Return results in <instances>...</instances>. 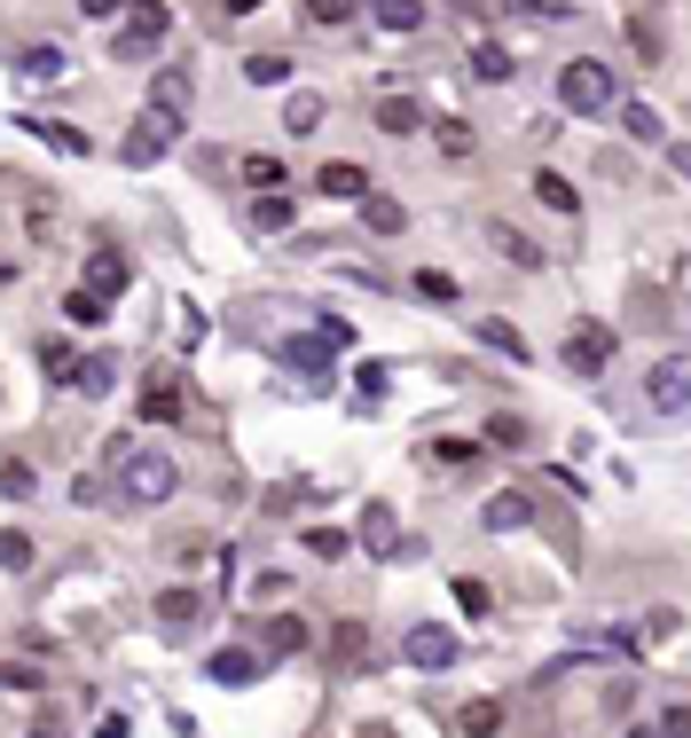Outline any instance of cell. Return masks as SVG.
Returning <instances> with one entry per match:
<instances>
[{"label":"cell","instance_id":"1","mask_svg":"<svg viewBox=\"0 0 691 738\" xmlns=\"http://www.w3.org/2000/svg\"><path fill=\"white\" fill-rule=\"evenodd\" d=\"M173 488H182L173 455H157V448H126V455H118V495H126V503L157 511V503H173Z\"/></svg>","mask_w":691,"mask_h":738},{"label":"cell","instance_id":"2","mask_svg":"<svg viewBox=\"0 0 691 738\" xmlns=\"http://www.w3.org/2000/svg\"><path fill=\"white\" fill-rule=\"evenodd\" d=\"M558 103L574 111V119H605L621 103V86H613V71H605L597 55H574L566 71H558Z\"/></svg>","mask_w":691,"mask_h":738},{"label":"cell","instance_id":"3","mask_svg":"<svg viewBox=\"0 0 691 738\" xmlns=\"http://www.w3.org/2000/svg\"><path fill=\"white\" fill-rule=\"evenodd\" d=\"M165 32H173V9H165V0H134L126 24H118V55H157Z\"/></svg>","mask_w":691,"mask_h":738},{"label":"cell","instance_id":"4","mask_svg":"<svg viewBox=\"0 0 691 738\" xmlns=\"http://www.w3.org/2000/svg\"><path fill=\"white\" fill-rule=\"evenodd\" d=\"M173 142H182V119H165V111H142V119L126 126V142H118V157H126V165H157Z\"/></svg>","mask_w":691,"mask_h":738},{"label":"cell","instance_id":"5","mask_svg":"<svg viewBox=\"0 0 691 738\" xmlns=\"http://www.w3.org/2000/svg\"><path fill=\"white\" fill-rule=\"evenodd\" d=\"M558 361L574 369V378H605V361H613V330H605V322H574L566 346H558Z\"/></svg>","mask_w":691,"mask_h":738},{"label":"cell","instance_id":"6","mask_svg":"<svg viewBox=\"0 0 691 738\" xmlns=\"http://www.w3.org/2000/svg\"><path fill=\"white\" fill-rule=\"evenodd\" d=\"M401 660H409V668H456V636H448L441 621H416V628L401 636Z\"/></svg>","mask_w":691,"mask_h":738},{"label":"cell","instance_id":"7","mask_svg":"<svg viewBox=\"0 0 691 738\" xmlns=\"http://www.w3.org/2000/svg\"><path fill=\"white\" fill-rule=\"evenodd\" d=\"M644 401H652L660 417H683V401H691V361H675V353H668L652 378H644Z\"/></svg>","mask_w":691,"mask_h":738},{"label":"cell","instance_id":"8","mask_svg":"<svg viewBox=\"0 0 691 738\" xmlns=\"http://www.w3.org/2000/svg\"><path fill=\"white\" fill-rule=\"evenodd\" d=\"M134 284V259L118 252V244H95V252H86V291H95V299H118Z\"/></svg>","mask_w":691,"mask_h":738},{"label":"cell","instance_id":"9","mask_svg":"<svg viewBox=\"0 0 691 738\" xmlns=\"http://www.w3.org/2000/svg\"><path fill=\"white\" fill-rule=\"evenodd\" d=\"M17 79H24V86H63V79H71V55H63L55 40H32V48L17 55Z\"/></svg>","mask_w":691,"mask_h":738},{"label":"cell","instance_id":"10","mask_svg":"<svg viewBox=\"0 0 691 738\" xmlns=\"http://www.w3.org/2000/svg\"><path fill=\"white\" fill-rule=\"evenodd\" d=\"M189 95H197V71H189V63H165V71L149 79V111H165V119H182Z\"/></svg>","mask_w":691,"mask_h":738},{"label":"cell","instance_id":"11","mask_svg":"<svg viewBox=\"0 0 691 738\" xmlns=\"http://www.w3.org/2000/svg\"><path fill=\"white\" fill-rule=\"evenodd\" d=\"M71 386H79L86 401H111V393H118V361H111V353H79V361H71Z\"/></svg>","mask_w":691,"mask_h":738},{"label":"cell","instance_id":"12","mask_svg":"<svg viewBox=\"0 0 691 738\" xmlns=\"http://www.w3.org/2000/svg\"><path fill=\"white\" fill-rule=\"evenodd\" d=\"M330 353H338V346H322L314 330H307V338H283V346H276V361H283V369H299V378H330Z\"/></svg>","mask_w":691,"mask_h":738},{"label":"cell","instance_id":"13","mask_svg":"<svg viewBox=\"0 0 691 738\" xmlns=\"http://www.w3.org/2000/svg\"><path fill=\"white\" fill-rule=\"evenodd\" d=\"M314 189H322V197H338V205H354V197L370 189V173H362L354 157H330V165L314 173Z\"/></svg>","mask_w":691,"mask_h":738},{"label":"cell","instance_id":"14","mask_svg":"<svg viewBox=\"0 0 691 738\" xmlns=\"http://www.w3.org/2000/svg\"><path fill=\"white\" fill-rule=\"evenodd\" d=\"M479 519H487V534H518V526H535V495L503 488V495H495V503H487Z\"/></svg>","mask_w":691,"mask_h":738},{"label":"cell","instance_id":"15","mask_svg":"<svg viewBox=\"0 0 691 738\" xmlns=\"http://www.w3.org/2000/svg\"><path fill=\"white\" fill-rule=\"evenodd\" d=\"M236 173H244V181H251V197H268V189H283V181H291V173H283V157H276V150H251V157H236Z\"/></svg>","mask_w":691,"mask_h":738},{"label":"cell","instance_id":"16","mask_svg":"<svg viewBox=\"0 0 691 738\" xmlns=\"http://www.w3.org/2000/svg\"><path fill=\"white\" fill-rule=\"evenodd\" d=\"M354 205H362V228H370V236H401V228H409V213H401L393 197H378V189H362Z\"/></svg>","mask_w":691,"mask_h":738},{"label":"cell","instance_id":"17","mask_svg":"<svg viewBox=\"0 0 691 738\" xmlns=\"http://www.w3.org/2000/svg\"><path fill=\"white\" fill-rule=\"evenodd\" d=\"M510 71H518V55H510L503 40H479V48H472V79H487V86H503Z\"/></svg>","mask_w":691,"mask_h":738},{"label":"cell","instance_id":"18","mask_svg":"<svg viewBox=\"0 0 691 738\" xmlns=\"http://www.w3.org/2000/svg\"><path fill=\"white\" fill-rule=\"evenodd\" d=\"M40 566V542L17 534V526H0V574H32Z\"/></svg>","mask_w":691,"mask_h":738},{"label":"cell","instance_id":"19","mask_svg":"<svg viewBox=\"0 0 691 738\" xmlns=\"http://www.w3.org/2000/svg\"><path fill=\"white\" fill-rule=\"evenodd\" d=\"M205 676H213V684H251V676H259V660L244 653V644H228V653H213V660H205Z\"/></svg>","mask_w":691,"mask_h":738},{"label":"cell","instance_id":"20","mask_svg":"<svg viewBox=\"0 0 691 738\" xmlns=\"http://www.w3.org/2000/svg\"><path fill=\"white\" fill-rule=\"evenodd\" d=\"M24 126H32L48 150H63V157H86V150H95V142H86L79 126H63V119H24Z\"/></svg>","mask_w":691,"mask_h":738},{"label":"cell","instance_id":"21","mask_svg":"<svg viewBox=\"0 0 691 738\" xmlns=\"http://www.w3.org/2000/svg\"><path fill=\"white\" fill-rule=\"evenodd\" d=\"M378 126H385V134H416V126H424V103H416V95H385V103H378Z\"/></svg>","mask_w":691,"mask_h":738},{"label":"cell","instance_id":"22","mask_svg":"<svg viewBox=\"0 0 691 738\" xmlns=\"http://www.w3.org/2000/svg\"><path fill=\"white\" fill-rule=\"evenodd\" d=\"M535 197H543L550 213H566V221H581V197H574V181H566V173H535Z\"/></svg>","mask_w":691,"mask_h":738},{"label":"cell","instance_id":"23","mask_svg":"<svg viewBox=\"0 0 691 738\" xmlns=\"http://www.w3.org/2000/svg\"><path fill=\"white\" fill-rule=\"evenodd\" d=\"M472 338H479V346H495V353H510V361H527V338H518L510 322H495V315H479V322H472Z\"/></svg>","mask_w":691,"mask_h":738},{"label":"cell","instance_id":"24","mask_svg":"<svg viewBox=\"0 0 691 738\" xmlns=\"http://www.w3.org/2000/svg\"><path fill=\"white\" fill-rule=\"evenodd\" d=\"M362 542H370V550H378V558H385V550L401 542V519H393L385 503H370V511H362Z\"/></svg>","mask_w":691,"mask_h":738},{"label":"cell","instance_id":"25","mask_svg":"<svg viewBox=\"0 0 691 738\" xmlns=\"http://www.w3.org/2000/svg\"><path fill=\"white\" fill-rule=\"evenodd\" d=\"M385 32H424V0H370Z\"/></svg>","mask_w":691,"mask_h":738},{"label":"cell","instance_id":"26","mask_svg":"<svg viewBox=\"0 0 691 738\" xmlns=\"http://www.w3.org/2000/svg\"><path fill=\"white\" fill-rule=\"evenodd\" d=\"M330 653H338V668H354V660L370 653V628H362V621H338V628H330Z\"/></svg>","mask_w":691,"mask_h":738},{"label":"cell","instance_id":"27","mask_svg":"<svg viewBox=\"0 0 691 738\" xmlns=\"http://www.w3.org/2000/svg\"><path fill=\"white\" fill-rule=\"evenodd\" d=\"M142 417H149V424H173V417H182V386H173V378H157V386L142 393Z\"/></svg>","mask_w":691,"mask_h":738},{"label":"cell","instance_id":"28","mask_svg":"<svg viewBox=\"0 0 691 738\" xmlns=\"http://www.w3.org/2000/svg\"><path fill=\"white\" fill-rule=\"evenodd\" d=\"M416 299H432V307H456L464 291H456V275H448V267H416Z\"/></svg>","mask_w":691,"mask_h":738},{"label":"cell","instance_id":"29","mask_svg":"<svg viewBox=\"0 0 691 738\" xmlns=\"http://www.w3.org/2000/svg\"><path fill=\"white\" fill-rule=\"evenodd\" d=\"M456 730H464V738H495V730H503V707H495V699H472V707L456 715Z\"/></svg>","mask_w":691,"mask_h":738},{"label":"cell","instance_id":"30","mask_svg":"<svg viewBox=\"0 0 691 738\" xmlns=\"http://www.w3.org/2000/svg\"><path fill=\"white\" fill-rule=\"evenodd\" d=\"M63 315H71L79 330H95V322L111 315V299H95V291H86V284H79V291H63Z\"/></svg>","mask_w":691,"mask_h":738},{"label":"cell","instance_id":"31","mask_svg":"<svg viewBox=\"0 0 691 738\" xmlns=\"http://www.w3.org/2000/svg\"><path fill=\"white\" fill-rule=\"evenodd\" d=\"M251 221L268 228V236H283V228H291V197H283V189H268V197H251Z\"/></svg>","mask_w":691,"mask_h":738},{"label":"cell","instance_id":"32","mask_svg":"<svg viewBox=\"0 0 691 738\" xmlns=\"http://www.w3.org/2000/svg\"><path fill=\"white\" fill-rule=\"evenodd\" d=\"M268 653H276V660L307 653V621H268Z\"/></svg>","mask_w":691,"mask_h":738},{"label":"cell","instance_id":"33","mask_svg":"<svg viewBox=\"0 0 691 738\" xmlns=\"http://www.w3.org/2000/svg\"><path fill=\"white\" fill-rule=\"evenodd\" d=\"M244 79L251 86H283L291 79V55H244Z\"/></svg>","mask_w":691,"mask_h":738},{"label":"cell","instance_id":"34","mask_svg":"<svg viewBox=\"0 0 691 738\" xmlns=\"http://www.w3.org/2000/svg\"><path fill=\"white\" fill-rule=\"evenodd\" d=\"M32 488H40V472L24 455H0V495H32Z\"/></svg>","mask_w":691,"mask_h":738},{"label":"cell","instance_id":"35","mask_svg":"<svg viewBox=\"0 0 691 738\" xmlns=\"http://www.w3.org/2000/svg\"><path fill=\"white\" fill-rule=\"evenodd\" d=\"M432 142H441V157H472V150H479V134H472L464 119H441V134H432Z\"/></svg>","mask_w":691,"mask_h":738},{"label":"cell","instance_id":"36","mask_svg":"<svg viewBox=\"0 0 691 738\" xmlns=\"http://www.w3.org/2000/svg\"><path fill=\"white\" fill-rule=\"evenodd\" d=\"M283 126H291V134H314V126H322V95H291V103H283Z\"/></svg>","mask_w":691,"mask_h":738},{"label":"cell","instance_id":"37","mask_svg":"<svg viewBox=\"0 0 691 738\" xmlns=\"http://www.w3.org/2000/svg\"><path fill=\"white\" fill-rule=\"evenodd\" d=\"M299 542H307V558H346V550H354V542H346L338 526H307Z\"/></svg>","mask_w":691,"mask_h":738},{"label":"cell","instance_id":"38","mask_svg":"<svg viewBox=\"0 0 691 738\" xmlns=\"http://www.w3.org/2000/svg\"><path fill=\"white\" fill-rule=\"evenodd\" d=\"M157 621H165V628H189V621H197V597H189V590H165V597H157Z\"/></svg>","mask_w":691,"mask_h":738},{"label":"cell","instance_id":"39","mask_svg":"<svg viewBox=\"0 0 691 738\" xmlns=\"http://www.w3.org/2000/svg\"><path fill=\"white\" fill-rule=\"evenodd\" d=\"M495 252H503V259H518V267H543V252L518 236V228H495Z\"/></svg>","mask_w":691,"mask_h":738},{"label":"cell","instance_id":"40","mask_svg":"<svg viewBox=\"0 0 691 738\" xmlns=\"http://www.w3.org/2000/svg\"><path fill=\"white\" fill-rule=\"evenodd\" d=\"M48 676L32 668V660H0V691H40Z\"/></svg>","mask_w":691,"mask_h":738},{"label":"cell","instance_id":"41","mask_svg":"<svg viewBox=\"0 0 691 738\" xmlns=\"http://www.w3.org/2000/svg\"><path fill=\"white\" fill-rule=\"evenodd\" d=\"M503 9H518V17H535V24H566V17H574L566 0H503Z\"/></svg>","mask_w":691,"mask_h":738},{"label":"cell","instance_id":"42","mask_svg":"<svg viewBox=\"0 0 691 738\" xmlns=\"http://www.w3.org/2000/svg\"><path fill=\"white\" fill-rule=\"evenodd\" d=\"M24 236H32V244H48V236H55V205H48V197H32V205H24Z\"/></svg>","mask_w":691,"mask_h":738},{"label":"cell","instance_id":"43","mask_svg":"<svg viewBox=\"0 0 691 738\" xmlns=\"http://www.w3.org/2000/svg\"><path fill=\"white\" fill-rule=\"evenodd\" d=\"M621 126H629L637 142H660V111H644V103H629V111H621Z\"/></svg>","mask_w":691,"mask_h":738},{"label":"cell","instance_id":"44","mask_svg":"<svg viewBox=\"0 0 691 738\" xmlns=\"http://www.w3.org/2000/svg\"><path fill=\"white\" fill-rule=\"evenodd\" d=\"M354 17V0H307V24H346Z\"/></svg>","mask_w":691,"mask_h":738},{"label":"cell","instance_id":"45","mask_svg":"<svg viewBox=\"0 0 691 738\" xmlns=\"http://www.w3.org/2000/svg\"><path fill=\"white\" fill-rule=\"evenodd\" d=\"M354 386H362V393H370V401H378V393H385V386H393V369H385V361H362V369H354Z\"/></svg>","mask_w":691,"mask_h":738},{"label":"cell","instance_id":"46","mask_svg":"<svg viewBox=\"0 0 691 738\" xmlns=\"http://www.w3.org/2000/svg\"><path fill=\"white\" fill-rule=\"evenodd\" d=\"M314 338H322V346H354V322H346V315H322Z\"/></svg>","mask_w":691,"mask_h":738},{"label":"cell","instance_id":"47","mask_svg":"<svg viewBox=\"0 0 691 738\" xmlns=\"http://www.w3.org/2000/svg\"><path fill=\"white\" fill-rule=\"evenodd\" d=\"M487 440H495V448H518V440H527V424H518V417H495Z\"/></svg>","mask_w":691,"mask_h":738},{"label":"cell","instance_id":"48","mask_svg":"<svg viewBox=\"0 0 691 738\" xmlns=\"http://www.w3.org/2000/svg\"><path fill=\"white\" fill-rule=\"evenodd\" d=\"M456 605H464V613L479 621V613H487V590H479V582H456Z\"/></svg>","mask_w":691,"mask_h":738},{"label":"cell","instance_id":"49","mask_svg":"<svg viewBox=\"0 0 691 738\" xmlns=\"http://www.w3.org/2000/svg\"><path fill=\"white\" fill-rule=\"evenodd\" d=\"M660 738H691V715H683V707H668V715H660Z\"/></svg>","mask_w":691,"mask_h":738},{"label":"cell","instance_id":"50","mask_svg":"<svg viewBox=\"0 0 691 738\" xmlns=\"http://www.w3.org/2000/svg\"><path fill=\"white\" fill-rule=\"evenodd\" d=\"M95 738H134V722H126V715H103V722H95Z\"/></svg>","mask_w":691,"mask_h":738},{"label":"cell","instance_id":"51","mask_svg":"<svg viewBox=\"0 0 691 738\" xmlns=\"http://www.w3.org/2000/svg\"><path fill=\"white\" fill-rule=\"evenodd\" d=\"M32 738H71V730H63V715H40V722H32Z\"/></svg>","mask_w":691,"mask_h":738},{"label":"cell","instance_id":"52","mask_svg":"<svg viewBox=\"0 0 691 738\" xmlns=\"http://www.w3.org/2000/svg\"><path fill=\"white\" fill-rule=\"evenodd\" d=\"M79 9H86V17H118V9H126V0H79Z\"/></svg>","mask_w":691,"mask_h":738},{"label":"cell","instance_id":"53","mask_svg":"<svg viewBox=\"0 0 691 738\" xmlns=\"http://www.w3.org/2000/svg\"><path fill=\"white\" fill-rule=\"evenodd\" d=\"M251 9H259V0H228V17H251Z\"/></svg>","mask_w":691,"mask_h":738},{"label":"cell","instance_id":"54","mask_svg":"<svg viewBox=\"0 0 691 738\" xmlns=\"http://www.w3.org/2000/svg\"><path fill=\"white\" fill-rule=\"evenodd\" d=\"M629 738H660V730H644V722H629Z\"/></svg>","mask_w":691,"mask_h":738},{"label":"cell","instance_id":"55","mask_svg":"<svg viewBox=\"0 0 691 738\" xmlns=\"http://www.w3.org/2000/svg\"><path fill=\"white\" fill-rule=\"evenodd\" d=\"M9 275H17V267H9V252H0V284H9Z\"/></svg>","mask_w":691,"mask_h":738}]
</instances>
